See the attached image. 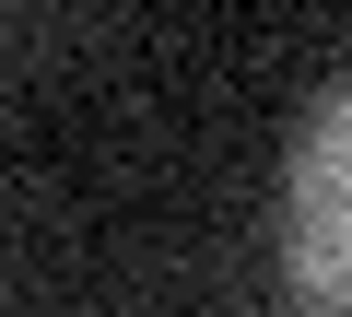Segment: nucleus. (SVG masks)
Returning a JSON list of instances; mask_svg holds the SVG:
<instances>
[{"label":"nucleus","mask_w":352,"mask_h":317,"mask_svg":"<svg viewBox=\"0 0 352 317\" xmlns=\"http://www.w3.org/2000/svg\"><path fill=\"white\" fill-rule=\"evenodd\" d=\"M282 270H294L305 305L352 317V83L294 141V177H282Z\"/></svg>","instance_id":"f257e3e1"}]
</instances>
